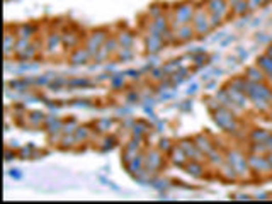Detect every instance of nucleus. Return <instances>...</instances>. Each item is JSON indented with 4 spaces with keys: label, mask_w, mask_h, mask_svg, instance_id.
<instances>
[{
    "label": "nucleus",
    "mask_w": 272,
    "mask_h": 204,
    "mask_svg": "<svg viewBox=\"0 0 272 204\" xmlns=\"http://www.w3.org/2000/svg\"><path fill=\"white\" fill-rule=\"evenodd\" d=\"M197 4L194 0H182V2L172 5L169 9V19L172 28H177V26L182 24H191L192 17H194Z\"/></svg>",
    "instance_id": "nucleus-1"
},
{
    "label": "nucleus",
    "mask_w": 272,
    "mask_h": 204,
    "mask_svg": "<svg viewBox=\"0 0 272 204\" xmlns=\"http://www.w3.org/2000/svg\"><path fill=\"white\" fill-rule=\"evenodd\" d=\"M247 2H248V9H257L265 2V0H247Z\"/></svg>",
    "instance_id": "nucleus-45"
},
{
    "label": "nucleus",
    "mask_w": 272,
    "mask_h": 204,
    "mask_svg": "<svg viewBox=\"0 0 272 204\" xmlns=\"http://www.w3.org/2000/svg\"><path fill=\"white\" fill-rule=\"evenodd\" d=\"M148 73H150V75H148V77H150V80H151V82H155V83H160V82L167 77V75H165V72H164V68H162V66H153Z\"/></svg>",
    "instance_id": "nucleus-36"
},
{
    "label": "nucleus",
    "mask_w": 272,
    "mask_h": 204,
    "mask_svg": "<svg viewBox=\"0 0 272 204\" xmlns=\"http://www.w3.org/2000/svg\"><path fill=\"white\" fill-rule=\"evenodd\" d=\"M226 162L233 167L235 172H237L238 175L247 174V170H248V160H245V156L237 153V151H232V153H228Z\"/></svg>",
    "instance_id": "nucleus-15"
},
{
    "label": "nucleus",
    "mask_w": 272,
    "mask_h": 204,
    "mask_svg": "<svg viewBox=\"0 0 272 204\" xmlns=\"http://www.w3.org/2000/svg\"><path fill=\"white\" fill-rule=\"evenodd\" d=\"M182 66V58H179V60H170V61H167V63H164V72H165V75L167 77H170L172 73H175L179 68Z\"/></svg>",
    "instance_id": "nucleus-35"
},
{
    "label": "nucleus",
    "mask_w": 272,
    "mask_h": 204,
    "mask_svg": "<svg viewBox=\"0 0 272 204\" xmlns=\"http://www.w3.org/2000/svg\"><path fill=\"white\" fill-rule=\"evenodd\" d=\"M206 162L211 167H214V169H219V165L224 162V156L221 151H218L216 148H213L209 153H206Z\"/></svg>",
    "instance_id": "nucleus-28"
},
{
    "label": "nucleus",
    "mask_w": 272,
    "mask_h": 204,
    "mask_svg": "<svg viewBox=\"0 0 272 204\" xmlns=\"http://www.w3.org/2000/svg\"><path fill=\"white\" fill-rule=\"evenodd\" d=\"M140 101H141V99H140V94L138 92L131 90V92L126 94V104H136V102H140Z\"/></svg>",
    "instance_id": "nucleus-43"
},
{
    "label": "nucleus",
    "mask_w": 272,
    "mask_h": 204,
    "mask_svg": "<svg viewBox=\"0 0 272 204\" xmlns=\"http://www.w3.org/2000/svg\"><path fill=\"white\" fill-rule=\"evenodd\" d=\"M184 170H186L187 175L194 177V179H202V177H204V165H202V162L189 160L184 165Z\"/></svg>",
    "instance_id": "nucleus-22"
},
{
    "label": "nucleus",
    "mask_w": 272,
    "mask_h": 204,
    "mask_svg": "<svg viewBox=\"0 0 272 204\" xmlns=\"http://www.w3.org/2000/svg\"><path fill=\"white\" fill-rule=\"evenodd\" d=\"M114 146H116V138H112V136H104L102 145H99V150L107 151V150H112Z\"/></svg>",
    "instance_id": "nucleus-40"
},
{
    "label": "nucleus",
    "mask_w": 272,
    "mask_h": 204,
    "mask_svg": "<svg viewBox=\"0 0 272 204\" xmlns=\"http://www.w3.org/2000/svg\"><path fill=\"white\" fill-rule=\"evenodd\" d=\"M116 36H118V41H119V46H121V48H134L136 36L133 31L121 29L119 33H116Z\"/></svg>",
    "instance_id": "nucleus-20"
},
{
    "label": "nucleus",
    "mask_w": 272,
    "mask_h": 204,
    "mask_svg": "<svg viewBox=\"0 0 272 204\" xmlns=\"http://www.w3.org/2000/svg\"><path fill=\"white\" fill-rule=\"evenodd\" d=\"M12 156H15V151H12V150H10L9 148V146H7V148H5V160H12Z\"/></svg>",
    "instance_id": "nucleus-46"
},
{
    "label": "nucleus",
    "mask_w": 272,
    "mask_h": 204,
    "mask_svg": "<svg viewBox=\"0 0 272 204\" xmlns=\"http://www.w3.org/2000/svg\"><path fill=\"white\" fill-rule=\"evenodd\" d=\"M170 28H172V24H170L169 14L158 15V17H155V19H146V22H145V31H151V33H158V34H164L165 31Z\"/></svg>",
    "instance_id": "nucleus-11"
},
{
    "label": "nucleus",
    "mask_w": 272,
    "mask_h": 204,
    "mask_svg": "<svg viewBox=\"0 0 272 204\" xmlns=\"http://www.w3.org/2000/svg\"><path fill=\"white\" fill-rule=\"evenodd\" d=\"M66 80L68 78H65V77H55L53 80H51V83H50V90H53V92H58V90H61V88H66Z\"/></svg>",
    "instance_id": "nucleus-37"
},
{
    "label": "nucleus",
    "mask_w": 272,
    "mask_h": 204,
    "mask_svg": "<svg viewBox=\"0 0 272 204\" xmlns=\"http://www.w3.org/2000/svg\"><path fill=\"white\" fill-rule=\"evenodd\" d=\"M14 31L19 39H34L36 34H38V26L33 22H22V24H15Z\"/></svg>",
    "instance_id": "nucleus-17"
},
{
    "label": "nucleus",
    "mask_w": 272,
    "mask_h": 204,
    "mask_svg": "<svg viewBox=\"0 0 272 204\" xmlns=\"http://www.w3.org/2000/svg\"><path fill=\"white\" fill-rule=\"evenodd\" d=\"M192 140H194L196 146H197V148H199V150L202 151L204 155L209 153V151H211V150L214 148L213 141H211V138H209L208 134H202V133H201V134H196Z\"/></svg>",
    "instance_id": "nucleus-23"
},
{
    "label": "nucleus",
    "mask_w": 272,
    "mask_h": 204,
    "mask_svg": "<svg viewBox=\"0 0 272 204\" xmlns=\"http://www.w3.org/2000/svg\"><path fill=\"white\" fill-rule=\"evenodd\" d=\"M213 119L219 128L224 129V131H235V129H237V119H235V114L223 106H219L216 111H213Z\"/></svg>",
    "instance_id": "nucleus-4"
},
{
    "label": "nucleus",
    "mask_w": 272,
    "mask_h": 204,
    "mask_svg": "<svg viewBox=\"0 0 272 204\" xmlns=\"http://www.w3.org/2000/svg\"><path fill=\"white\" fill-rule=\"evenodd\" d=\"M46 53L50 56H55L56 51H60L63 48V38H61V33L60 31H53V33L48 34V38H46Z\"/></svg>",
    "instance_id": "nucleus-14"
},
{
    "label": "nucleus",
    "mask_w": 272,
    "mask_h": 204,
    "mask_svg": "<svg viewBox=\"0 0 272 204\" xmlns=\"http://www.w3.org/2000/svg\"><path fill=\"white\" fill-rule=\"evenodd\" d=\"M192 28L196 31V36L197 38H204L206 34H209L213 28V22H211V17H209V12L206 9V5L204 4H197L196 7V12H194V17H192Z\"/></svg>",
    "instance_id": "nucleus-2"
},
{
    "label": "nucleus",
    "mask_w": 272,
    "mask_h": 204,
    "mask_svg": "<svg viewBox=\"0 0 272 204\" xmlns=\"http://www.w3.org/2000/svg\"><path fill=\"white\" fill-rule=\"evenodd\" d=\"M124 167H126L128 174L136 177L138 174H141V172L145 170V153L141 151V153H138L134 156V158H131L128 162V164H124Z\"/></svg>",
    "instance_id": "nucleus-18"
},
{
    "label": "nucleus",
    "mask_w": 272,
    "mask_h": 204,
    "mask_svg": "<svg viewBox=\"0 0 272 204\" xmlns=\"http://www.w3.org/2000/svg\"><path fill=\"white\" fill-rule=\"evenodd\" d=\"M174 34H175V41L177 44H186L196 38V31L192 28V24H182L174 28Z\"/></svg>",
    "instance_id": "nucleus-13"
},
{
    "label": "nucleus",
    "mask_w": 272,
    "mask_h": 204,
    "mask_svg": "<svg viewBox=\"0 0 272 204\" xmlns=\"http://www.w3.org/2000/svg\"><path fill=\"white\" fill-rule=\"evenodd\" d=\"M78 145H80V143L77 141L75 134H73V133L63 134V136H61V140H60V143H58V146L61 150H72V148H75V146H78Z\"/></svg>",
    "instance_id": "nucleus-30"
},
{
    "label": "nucleus",
    "mask_w": 272,
    "mask_h": 204,
    "mask_svg": "<svg viewBox=\"0 0 272 204\" xmlns=\"http://www.w3.org/2000/svg\"><path fill=\"white\" fill-rule=\"evenodd\" d=\"M174 143H172V141L169 140V138H160L158 140V145H156V148H158L162 153H165V155H169L170 153V150L174 148Z\"/></svg>",
    "instance_id": "nucleus-38"
},
{
    "label": "nucleus",
    "mask_w": 272,
    "mask_h": 204,
    "mask_svg": "<svg viewBox=\"0 0 272 204\" xmlns=\"http://www.w3.org/2000/svg\"><path fill=\"white\" fill-rule=\"evenodd\" d=\"M143 48L148 55H158L160 51L167 48L164 36L158 33H151V31H145L143 34Z\"/></svg>",
    "instance_id": "nucleus-5"
},
{
    "label": "nucleus",
    "mask_w": 272,
    "mask_h": 204,
    "mask_svg": "<svg viewBox=\"0 0 272 204\" xmlns=\"http://www.w3.org/2000/svg\"><path fill=\"white\" fill-rule=\"evenodd\" d=\"M94 131H97V133H102V134H106L111 131V128H112V119H109V118H101V119H97L96 123H94Z\"/></svg>",
    "instance_id": "nucleus-31"
},
{
    "label": "nucleus",
    "mask_w": 272,
    "mask_h": 204,
    "mask_svg": "<svg viewBox=\"0 0 272 204\" xmlns=\"http://www.w3.org/2000/svg\"><path fill=\"white\" fill-rule=\"evenodd\" d=\"M63 124H65V121L60 116H55V114H46L43 126H44L46 133H48V136H50V134L63 133Z\"/></svg>",
    "instance_id": "nucleus-16"
},
{
    "label": "nucleus",
    "mask_w": 272,
    "mask_h": 204,
    "mask_svg": "<svg viewBox=\"0 0 272 204\" xmlns=\"http://www.w3.org/2000/svg\"><path fill=\"white\" fill-rule=\"evenodd\" d=\"M92 80L88 77H72L66 80V90H78V88H88L92 85Z\"/></svg>",
    "instance_id": "nucleus-21"
},
{
    "label": "nucleus",
    "mask_w": 272,
    "mask_h": 204,
    "mask_svg": "<svg viewBox=\"0 0 272 204\" xmlns=\"http://www.w3.org/2000/svg\"><path fill=\"white\" fill-rule=\"evenodd\" d=\"M204 5H206L209 14L218 15V17H221L223 20L232 14V9H230L226 0H204Z\"/></svg>",
    "instance_id": "nucleus-8"
},
{
    "label": "nucleus",
    "mask_w": 272,
    "mask_h": 204,
    "mask_svg": "<svg viewBox=\"0 0 272 204\" xmlns=\"http://www.w3.org/2000/svg\"><path fill=\"white\" fill-rule=\"evenodd\" d=\"M136 56V51H134V48H121L119 46V51H118V55H116V61H129V60H133Z\"/></svg>",
    "instance_id": "nucleus-34"
},
{
    "label": "nucleus",
    "mask_w": 272,
    "mask_h": 204,
    "mask_svg": "<svg viewBox=\"0 0 272 204\" xmlns=\"http://www.w3.org/2000/svg\"><path fill=\"white\" fill-rule=\"evenodd\" d=\"M26 119H28V126L39 128V126H43V124H44L46 114L41 112V111H31L28 116H26Z\"/></svg>",
    "instance_id": "nucleus-24"
},
{
    "label": "nucleus",
    "mask_w": 272,
    "mask_h": 204,
    "mask_svg": "<svg viewBox=\"0 0 272 204\" xmlns=\"http://www.w3.org/2000/svg\"><path fill=\"white\" fill-rule=\"evenodd\" d=\"M75 138H77V141L78 143H85V141H88L92 138V129L88 128V126H80V124H78L77 126V129H75Z\"/></svg>",
    "instance_id": "nucleus-32"
},
{
    "label": "nucleus",
    "mask_w": 272,
    "mask_h": 204,
    "mask_svg": "<svg viewBox=\"0 0 272 204\" xmlns=\"http://www.w3.org/2000/svg\"><path fill=\"white\" fill-rule=\"evenodd\" d=\"M34 39H17V48H15V58L20 61V58L28 53V50L31 48Z\"/></svg>",
    "instance_id": "nucleus-33"
},
{
    "label": "nucleus",
    "mask_w": 272,
    "mask_h": 204,
    "mask_svg": "<svg viewBox=\"0 0 272 204\" xmlns=\"http://www.w3.org/2000/svg\"><path fill=\"white\" fill-rule=\"evenodd\" d=\"M226 2H228V5H230V9H232V7H235V5H237L238 2H242V0H226Z\"/></svg>",
    "instance_id": "nucleus-49"
},
{
    "label": "nucleus",
    "mask_w": 272,
    "mask_h": 204,
    "mask_svg": "<svg viewBox=\"0 0 272 204\" xmlns=\"http://www.w3.org/2000/svg\"><path fill=\"white\" fill-rule=\"evenodd\" d=\"M124 82H126V73H121V72H116V73H111V78H109V85H111L114 90H121L124 87Z\"/></svg>",
    "instance_id": "nucleus-29"
},
{
    "label": "nucleus",
    "mask_w": 272,
    "mask_h": 204,
    "mask_svg": "<svg viewBox=\"0 0 272 204\" xmlns=\"http://www.w3.org/2000/svg\"><path fill=\"white\" fill-rule=\"evenodd\" d=\"M180 146L182 150H184V153L187 155V158L189 160H196V162H206V155L202 153V151L197 148L194 140L192 138H184L180 140L179 143H177Z\"/></svg>",
    "instance_id": "nucleus-9"
},
{
    "label": "nucleus",
    "mask_w": 272,
    "mask_h": 204,
    "mask_svg": "<svg viewBox=\"0 0 272 204\" xmlns=\"http://www.w3.org/2000/svg\"><path fill=\"white\" fill-rule=\"evenodd\" d=\"M164 41H165V44L167 46H172V44H177V41H175V34H174V28H170V29H167L164 34Z\"/></svg>",
    "instance_id": "nucleus-41"
},
{
    "label": "nucleus",
    "mask_w": 272,
    "mask_h": 204,
    "mask_svg": "<svg viewBox=\"0 0 272 204\" xmlns=\"http://www.w3.org/2000/svg\"><path fill=\"white\" fill-rule=\"evenodd\" d=\"M165 153H162L158 148H151L145 153V169L151 175H156L162 167L165 165Z\"/></svg>",
    "instance_id": "nucleus-6"
},
{
    "label": "nucleus",
    "mask_w": 272,
    "mask_h": 204,
    "mask_svg": "<svg viewBox=\"0 0 272 204\" xmlns=\"http://www.w3.org/2000/svg\"><path fill=\"white\" fill-rule=\"evenodd\" d=\"M109 36H111V33H109L106 28H97V29H92L90 33H87L85 39H83V46L88 50V53L92 55V58L97 55V51L102 48Z\"/></svg>",
    "instance_id": "nucleus-3"
},
{
    "label": "nucleus",
    "mask_w": 272,
    "mask_h": 204,
    "mask_svg": "<svg viewBox=\"0 0 272 204\" xmlns=\"http://www.w3.org/2000/svg\"><path fill=\"white\" fill-rule=\"evenodd\" d=\"M53 75L51 73H46V75H43V77H34V85L36 87H48L50 83H51V80H53Z\"/></svg>",
    "instance_id": "nucleus-39"
},
{
    "label": "nucleus",
    "mask_w": 272,
    "mask_h": 204,
    "mask_svg": "<svg viewBox=\"0 0 272 204\" xmlns=\"http://www.w3.org/2000/svg\"><path fill=\"white\" fill-rule=\"evenodd\" d=\"M169 160H170L174 165H177V167H182V169H184V165L187 164V162H189V158H187V155L184 153V150H182L179 145H175L174 148L170 150V153H169Z\"/></svg>",
    "instance_id": "nucleus-19"
},
{
    "label": "nucleus",
    "mask_w": 272,
    "mask_h": 204,
    "mask_svg": "<svg viewBox=\"0 0 272 204\" xmlns=\"http://www.w3.org/2000/svg\"><path fill=\"white\" fill-rule=\"evenodd\" d=\"M10 177H12V179H20V177H22V174H20V172H19V169H12V170H10Z\"/></svg>",
    "instance_id": "nucleus-47"
},
{
    "label": "nucleus",
    "mask_w": 272,
    "mask_h": 204,
    "mask_svg": "<svg viewBox=\"0 0 272 204\" xmlns=\"http://www.w3.org/2000/svg\"><path fill=\"white\" fill-rule=\"evenodd\" d=\"M124 73H126V77L131 78V80H140L141 73H143V72H141V70H126Z\"/></svg>",
    "instance_id": "nucleus-44"
},
{
    "label": "nucleus",
    "mask_w": 272,
    "mask_h": 204,
    "mask_svg": "<svg viewBox=\"0 0 272 204\" xmlns=\"http://www.w3.org/2000/svg\"><path fill=\"white\" fill-rule=\"evenodd\" d=\"M143 140L145 138H138V136H133L131 140L128 141L126 145H124V148H123V153H121V162H123V165L124 164H128L129 160L134 158L136 155L141 153V143H143Z\"/></svg>",
    "instance_id": "nucleus-12"
},
{
    "label": "nucleus",
    "mask_w": 272,
    "mask_h": 204,
    "mask_svg": "<svg viewBox=\"0 0 272 204\" xmlns=\"http://www.w3.org/2000/svg\"><path fill=\"white\" fill-rule=\"evenodd\" d=\"M17 34H15L14 28L10 29L7 26L4 34V58L5 60H12L15 58V48H17Z\"/></svg>",
    "instance_id": "nucleus-7"
},
{
    "label": "nucleus",
    "mask_w": 272,
    "mask_h": 204,
    "mask_svg": "<svg viewBox=\"0 0 272 204\" xmlns=\"http://www.w3.org/2000/svg\"><path fill=\"white\" fill-rule=\"evenodd\" d=\"M88 61H92V55L88 53V50L83 44L73 48L70 51V55H68V63L73 66H83V65H87Z\"/></svg>",
    "instance_id": "nucleus-10"
},
{
    "label": "nucleus",
    "mask_w": 272,
    "mask_h": 204,
    "mask_svg": "<svg viewBox=\"0 0 272 204\" xmlns=\"http://www.w3.org/2000/svg\"><path fill=\"white\" fill-rule=\"evenodd\" d=\"M196 90H197V83H192V85L187 88V92H189V94H194Z\"/></svg>",
    "instance_id": "nucleus-48"
},
{
    "label": "nucleus",
    "mask_w": 272,
    "mask_h": 204,
    "mask_svg": "<svg viewBox=\"0 0 272 204\" xmlns=\"http://www.w3.org/2000/svg\"><path fill=\"white\" fill-rule=\"evenodd\" d=\"M150 131H151V124L145 123V121H134L133 128H131V134L138 136V138H145Z\"/></svg>",
    "instance_id": "nucleus-27"
},
{
    "label": "nucleus",
    "mask_w": 272,
    "mask_h": 204,
    "mask_svg": "<svg viewBox=\"0 0 272 204\" xmlns=\"http://www.w3.org/2000/svg\"><path fill=\"white\" fill-rule=\"evenodd\" d=\"M169 12V9H167L165 4H151L148 9H146V19H155L158 17V15H164Z\"/></svg>",
    "instance_id": "nucleus-26"
},
{
    "label": "nucleus",
    "mask_w": 272,
    "mask_h": 204,
    "mask_svg": "<svg viewBox=\"0 0 272 204\" xmlns=\"http://www.w3.org/2000/svg\"><path fill=\"white\" fill-rule=\"evenodd\" d=\"M77 126H78V124H77V121H73V119H72V121H70V123H66V121H65V124H63V134H70V133H75V129H77Z\"/></svg>",
    "instance_id": "nucleus-42"
},
{
    "label": "nucleus",
    "mask_w": 272,
    "mask_h": 204,
    "mask_svg": "<svg viewBox=\"0 0 272 204\" xmlns=\"http://www.w3.org/2000/svg\"><path fill=\"white\" fill-rule=\"evenodd\" d=\"M245 78L250 82H264L265 80V73L260 70L259 65L255 66H248L247 72H245Z\"/></svg>",
    "instance_id": "nucleus-25"
}]
</instances>
